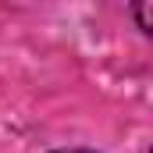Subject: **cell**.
Returning a JSON list of instances; mask_svg holds the SVG:
<instances>
[{"label": "cell", "instance_id": "cell-1", "mask_svg": "<svg viewBox=\"0 0 153 153\" xmlns=\"http://www.w3.org/2000/svg\"><path fill=\"white\" fill-rule=\"evenodd\" d=\"M146 14H150V4H143V7H139V25L150 32V18H146Z\"/></svg>", "mask_w": 153, "mask_h": 153}, {"label": "cell", "instance_id": "cell-2", "mask_svg": "<svg viewBox=\"0 0 153 153\" xmlns=\"http://www.w3.org/2000/svg\"><path fill=\"white\" fill-rule=\"evenodd\" d=\"M53 153H93V150H53Z\"/></svg>", "mask_w": 153, "mask_h": 153}]
</instances>
